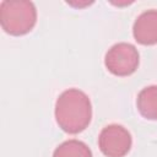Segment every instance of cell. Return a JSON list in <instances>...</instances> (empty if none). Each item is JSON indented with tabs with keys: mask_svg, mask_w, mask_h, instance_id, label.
I'll list each match as a JSON object with an SVG mask.
<instances>
[{
	"mask_svg": "<svg viewBox=\"0 0 157 157\" xmlns=\"http://www.w3.org/2000/svg\"><path fill=\"white\" fill-rule=\"evenodd\" d=\"M92 118V105L88 96L77 88L64 91L55 103V119L65 132L83 131Z\"/></svg>",
	"mask_w": 157,
	"mask_h": 157,
	"instance_id": "6da1fadb",
	"label": "cell"
},
{
	"mask_svg": "<svg viewBox=\"0 0 157 157\" xmlns=\"http://www.w3.org/2000/svg\"><path fill=\"white\" fill-rule=\"evenodd\" d=\"M37 22V10L31 1H9L0 4V23L2 29L11 36L28 33Z\"/></svg>",
	"mask_w": 157,
	"mask_h": 157,
	"instance_id": "7a4b0ae2",
	"label": "cell"
},
{
	"mask_svg": "<svg viewBox=\"0 0 157 157\" xmlns=\"http://www.w3.org/2000/svg\"><path fill=\"white\" fill-rule=\"evenodd\" d=\"M140 56L137 49L130 43H117L108 49L104 65L109 72L115 76H129L134 74L139 66Z\"/></svg>",
	"mask_w": 157,
	"mask_h": 157,
	"instance_id": "3957f363",
	"label": "cell"
},
{
	"mask_svg": "<svg viewBox=\"0 0 157 157\" xmlns=\"http://www.w3.org/2000/svg\"><path fill=\"white\" fill-rule=\"evenodd\" d=\"M130 132L119 124H110L102 129L98 136V146L107 157H124L131 148Z\"/></svg>",
	"mask_w": 157,
	"mask_h": 157,
	"instance_id": "277c9868",
	"label": "cell"
},
{
	"mask_svg": "<svg viewBox=\"0 0 157 157\" xmlns=\"http://www.w3.org/2000/svg\"><path fill=\"white\" fill-rule=\"evenodd\" d=\"M134 38L142 45L157 43V10L151 9L142 12L134 22Z\"/></svg>",
	"mask_w": 157,
	"mask_h": 157,
	"instance_id": "5b68a950",
	"label": "cell"
},
{
	"mask_svg": "<svg viewBox=\"0 0 157 157\" xmlns=\"http://www.w3.org/2000/svg\"><path fill=\"white\" fill-rule=\"evenodd\" d=\"M140 114L150 120H157V86H147L140 91L136 99Z\"/></svg>",
	"mask_w": 157,
	"mask_h": 157,
	"instance_id": "8992f818",
	"label": "cell"
},
{
	"mask_svg": "<svg viewBox=\"0 0 157 157\" xmlns=\"http://www.w3.org/2000/svg\"><path fill=\"white\" fill-rule=\"evenodd\" d=\"M53 157H92V152L85 142L72 139L60 144L55 148Z\"/></svg>",
	"mask_w": 157,
	"mask_h": 157,
	"instance_id": "52a82bcc",
	"label": "cell"
}]
</instances>
